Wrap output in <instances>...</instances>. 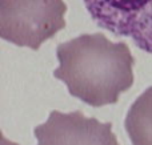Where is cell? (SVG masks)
Here are the masks:
<instances>
[{
	"label": "cell",
	"instance_id": "obj_1",
	"mask_svg": "<svg viewBox=\"0 0 152 145\" xmlns=\"http://www.w3.org/2000/svg\"><path fill=\"white\" fill-rule=\"evenodd\" d=\"M56 56L53 76L91 107L118 103L134 84L135 59L124 41L112 43L102 33L80 35L59 44Z\"/></svg>",
	"mask_w": 152,
	"mask_h": 145
},
{
	"label": "cell",
	"instance_id": "obj_2",
	"mask_svg": "<svg viewBox=\"0 0 152 145\" xmlns=\"http://www.w3.org/2000/svg\"><path fill=\"white\" fill-rule=\"evenodd\" d=\"M63 0H0V36L37 51L66 27Z\"/></svg>",
	"mask_w": 152,
	"mask_h": 145
},
{
	"label": "cell",
	"instance_id": "obj_3",
	"mask_svg": "<svg viewBox=\"0 0 152 145\" xmlns=\"http://www.w3.org/2000/svg\"><path fill=\"white\" fill-rule=\"evenodd\" d=\"M84 5L100 28L152 53V0H84Z\"/></svg>",
	"mask_w": 152,
	"mask_h": 145
},
{
	"label": "cell",
	"instance_id": "obj_4",
	"mask_svg": "<svg viewBox=\"0 0 152 145\" xmlns=\"http://www.w3.org/2000/svg\"><path fill=\"white\" fill-rule=\"evenodd\" d=\"M37 145H119L111 123H100L83 112L52 111L34 130Z\"/></svg>",
	"mask_w": 152,
	"mask_h": 145
},
{
	"label": "cell",
	"instance_id": "obj_5",
	"mask_svg": "<svg viewBox=\"0 0 152 145\" xmlns=\"http://www.w3.org/2000/svg\"><path fill=\"white\" fill-rule=\"evenodd\" d=\"M124 125L132 145H152V87L134 101Z\"/></svg>",
	"mask_w": 152,
	"mask_h": 145
}]
</instances>
